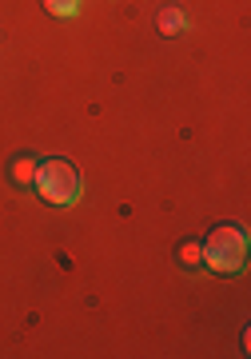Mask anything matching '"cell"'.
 Wrapping results in <instances>:
<instances>
[{
    "instance_id": "1",
    "label": "cell",
    "mask_w": 251,
    "mask_h": 359,
    "mask_svg": "<svg viewBox=\"0 0 251 359\" xmlns=\"http://www.w3.org/2000/svg\"><path fill=\"white\" fill-rule=\"evenodd\" d=\"M203 248V264L212 271H219V276H231V271L243 268V259H247V236H243V228H236V224H219V228L208 236V244Z\"/></svg>"
},
{
    "instance_id": "2",
    "label": "cell",
    "mask_w": 251,
    "mask_h": 359,
    "mask_svg": "<svg viewBox=\"0 0 251 359\" xmlns=\"http://www.w3.org/2000/svg\"><path fill=\"white\" fill-rule=\"evenodd\" d=\"M32 188H36L48 204L68 208V204L80 200V172H76L68 160H44V164H36V180H32Z\"/></svg>"
},
{
    "instance_id": "3",
    "label": "cell",
    "mask_w": 251,
    "mask_h": 359,
    "mask_svg": "<svg viewBox=\"0 0 251 359\" xmlns=\"http://www.w3.org/2000/svg\"><path fill=\"white\" fill-rule=\"evenodd\" d=\"M156 25H160L163 36H179V32H188V16L179 13V8H163V13L156 16Z\"/></svg>"
},
{
    "instance_id": "4",
    "label": "cell",
    "mask_w": 251,
    "mask_h": 359,
    "mask_svg": "<svg viewBox=\"0 0 251 359\" xmlns=\"http://www.w3.org/2000/svg\"><path fill=\"white\" fill-rule=\"evenodd\" d=\"M32 180H36V160H16L13 164V184H20V188H28V184H32Z\"/></svg>"
},
{
    "instance_id": "5",
    "label": "cell",
    "mask_w": 251,
    "mask_h": 359,
    "mask_svg": "<svg viewBox=\"0 0 251 359\" xmlns=\"http://www.w3.org/2000/svg\"><path fill=\"white\" fill-rule=\"evenodd\" d=\"M44 8L52 16H76L80 13V0H44Z\"/></svg>"
},
{
    "instance_id": "6",
    "label": "cell",
    "mask_w": 251,
    "mask_h": 359,
    "mask_svg": "<svg viewBox=\"0 0 251 359\" xmlns=\"http://www.w3.org/2000/svg\"><path fill=\"white\" fill-rule=\"evenodd\" d=\"M179 264H184V268H200L203 264V248L200 244H184L179 248Z\"/></svg>"
}]
</instances>
